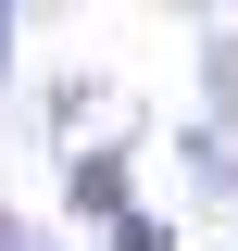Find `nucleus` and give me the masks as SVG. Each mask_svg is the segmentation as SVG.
<instances>
[{
    "label": "nucleus",
    "mask_w": 238,
    "mask_h": 251,
    "mask_svg": "<svg viewBox=\"0 0 238 251\" xmlns=\"http://www.w3.org/2000/svg\"><path fill=\"white\" fill-rule=\"evenodd\" d=\"M75 214H100V226L125 214V163H113V151H88V163H75Z\"/></svg>",
    "instance_id": "f257e3e1"
},
{
    "label": "nucleus",
    "mask_w": 238,
    "mask_h": 251,
    "mask_svg": "<svg viewBox=\"0 0 238 251\" xmlns=\"http://www.w3.org/2000/svg\"><path fill=\"white\" fill-rule=\"evenodd\" d=\"M0 251H50V239H25V226H0Z\"/></svg>",
    "instance_id": "f03ea898"
},
{
    "label": "nucleus",
    "mask_w": 238,
    "mask_h": 251,
    "mask_svg": "<svg viewBox=\"0 0 238 251\" xmlns=\"http://www.w3.org/2000/svg\"><path fill=\"white\" fill-rule=\"evenodd\" d=\"M0 38H13V25H0Z\"/></svg>",
    "instance_id": "7ed1b4c3"
}]
</instances>
